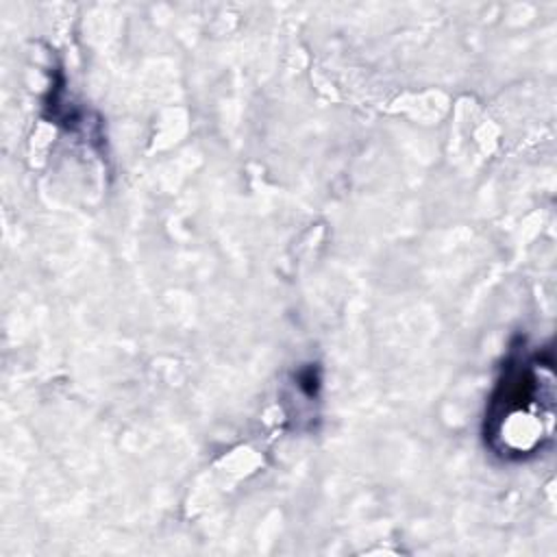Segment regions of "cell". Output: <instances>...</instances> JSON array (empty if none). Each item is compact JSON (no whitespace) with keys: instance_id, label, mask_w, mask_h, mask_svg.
Returning <instances> with one entry per match:
<instances>
[{"instance_id":"1","label":"cell","mask_w":557,"mask_h":557,"mask_svg":"<svg viewBox=\"0 0 557 557\" xmlns=\"http://www.w3.org/2000/svg\"><path fill=\"white\" fill-rule=\"evenodd\" d=\"M555 359L524 339L509 348L483 416L485 446L503 461L535 457L553 440Z\"/></svg>"}]
</instances>
